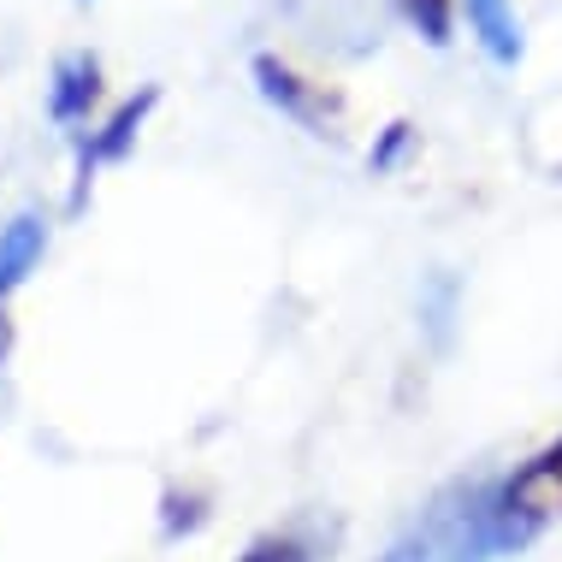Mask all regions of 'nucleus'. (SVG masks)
<instances>
[{
  "label": "nucleus",
  "instance_id": "obj_1",
  "mask_svg": "<svg viewBox=\"0 0 562 562\" xmlns=\"http://www.w3.org/2000/svg\"><path fill=\"white\" fill-rule=\"evenodd\" d=\"M557 521H562V438H551L509 480L492 485V533H497V551L504 557L533 544Z\"/></svg>",
  "mask_w": 562,
  "mask_h": 562
},
{
  "label": "nucleus",
  "instance_id": "obj_2",
  "mask_svg": "<svg viewBox=\"0 0 562 562\" xmlns=\"http://www.w3.org/2000/svg\"><path fill=\"white\" fill-rule=\"evenodd\" d=\"M249 78L261 89L267 108H279L291 125H302L308 136H338V119H344V101L331 95L326 83H314L308 71H296L291 59L279 54H255L249 59Z\"/></svg>",
  "mask_w": 562,
  "mask_h": 562
},
{
  "label": "nucleus",
  "instance_id": "obj_3",
  "mask_svg": "<svg viewBox=\"0 0 562 562\" xmlns=\"http://www.w3.org/2000/svg\"><path fill=\"white\" fill-rule=\"evenodd\" d=\"M160 108V83H143L136 95H125L119 108L101 119L89 136H78V178H71V214H83V202H89V190H95V172L101 166H119L136 148V136H143L148 125V113Z\"/></svg>",
  "mask_w": 562,
  "mask_h": 562
},
{
  "label": "nucleus",
  "instance_id": "obj_4",
  "mask_svg": "<svg viewBox=\"0 0 562 562\" xmlns=\"http://www.w3.org/2000/svg\"><path fill=\"white\" fill-rule=\"evenodd\" d=\"M95 108H101V59L89 48L59 54L48 71V119L54 125H83Z\"/></svg>",
  "mask_w": 562,
  "mask_h": 562
},
{
  "label": "nucleus",
  "instance_id": "obj_5",
  "mask_svg": "<svg viewBox=\"0 0 562 562\" xmlns=\"http://www.w3.org/2000/svg\"><path fill=\"white\" fill-rule=\"evenodd\" d=\"M42 255H48V220L36 207H24V214H12L0 225V302L42 267Z\"/></svg>",
  "mask_w": 562,
  "mask_h": 562
},
{
  "label": "nucleus",
  "instance_id": "obj_6",
  "mask_svg": "<svg viewBox=\"0 0 562 562\" xmlns=\"http://www.w3.org/2000/svg\"><path fill=\"white\" fill-rule=\"evenodd\" d=\"M468 24H474L480 48L497 59V66H515L521 59V19H515L509 0H462Z\"/></svg>",
  "mask_w": 562,
  "mask_h": 562
},
{
  "label": "nucleus",
  "instance_id": "obj_7",
  "mask_svg": "<svg viewBox=\"0 0 562 562\" xmlns=\"http://www.w3.org/2000/svg\"><path fill=\"white\" fill-rule=\"evenodd\" d=\"M397 19L408 30H420L432 48H450V36H456V0H397Z\"/></svg>",
  "mask_w": 562,
  "mask_h": 562
},
{
  "label": "nucleus",
  "instance_id": "obj_8",
  "mask_svg": "<svg viewBox=\"0 0 562 562\" xmlns=\"http://www.w3.org/2000/svg\"><path fill=\"white\" fill-rule=\"evenodd\" d=\"M237 562H308V544H302L296 533H267V539H255Z\"/></svg>",
  "mask_w": 562,
  "mask_h": 562
},
{
  "label": "nucleus",
  "instance_id": "obj_9",
  "mask_svg": "<svg viewBox=\"0 0 562 562\" xmlns=\"http://www.w3.org/2000/svg\"><path fill=\"white\" fill-rule=\"evenodd\" d=\"M408 143V125H391V136H385V148H379V155H373V166H379V172H385V166L391 160H397V148Z\"/></svg>",
  "mask_w": 562,
  "mask_h": 562
},
{
  "label": "nucleus",
  "instance_id": "obj_10",
  "mask_svg": "<svg viewBox=\"0 0 562 562\" xmlns=\"http://www.w3.org/2000/svg\"><path fill=\"white\" fill-rule=\"evenodd\" d=\"M12 344H19V326H12L7 302H0V368H7V361H12Z\"/></svg>",
  "mask_w": 562,
  "mask_h": 562
},
{
  "label": "nucleus",
  "instance_id": "obj_11",
  "mask_svg": "<svg viewBox=\"0 0 562 562\" xmlns=\"http://www.w3.org/2000/svg\"><path fill=\"white\" fill-rule=\"evenodd\" d=\"M83 7H89V0H83Z\"/></svg>",
  "mask_w": 562,
  "mask_h": 562
}]
</instances>
